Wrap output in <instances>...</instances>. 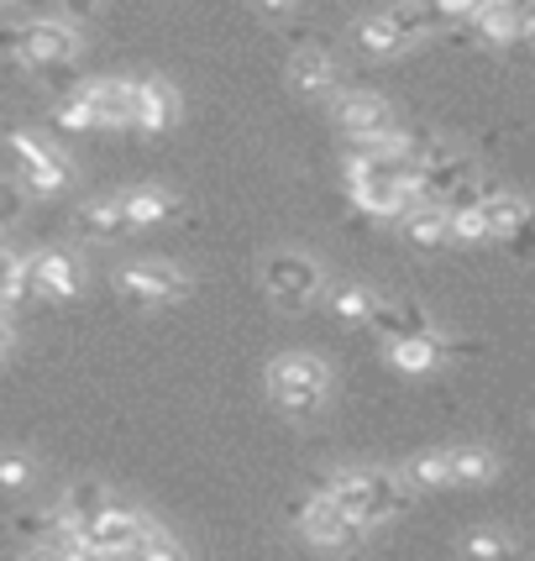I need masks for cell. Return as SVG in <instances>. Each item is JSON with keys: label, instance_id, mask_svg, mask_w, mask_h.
<instances>
[{"label": "cell", "instance_id": "obj_1", "mask_svg": "<svg viewBox=\"0 0 535 561\" xmlns=\"http://www.w3.org/2000/svg\"><path fill=\"white\" fill-rule=\"evenodd\" d=\"M320 493H331L363 530L389 525L399 514H410V504H414L410 499L414 489L405 483V472H384V467H337V472H326Z\"/></svg>", "mask_w": 535, "mask_h": 561}, {"label": "cell", "instance_id": "obj_2", "mask_svg": "<svg viewBox=\"0 0 535 561\" xmlns=\"http://www.w3.org/2000/svg\"><path fill=\"white\" fill-rule=\"evenodd\" d=\"M326 393H331V373H326V363L310 357V352H284V357L268 363V399H273L284 415H299V420L320 415Z\"/></svg>", "mask_w": 535, "mask_h": 561}, {"label": "cell", "instance_id": "obj_3", "mask_svg": "<svg viewBox=\"0 0 535 561\" xmlns=\"http://www.w3.org/2000/svg\"><path fill=\"white\" fill-rule=\"evenodd\" d=\"M263 289H268V299H273L278 310L299 316V310H310V305L320 299L326 273H320V263L310 257V252H299V247H278V252H268L263 257Z\"/></svg>", "mask_w": 535, "mask_h": 561}, {"label": "cell", "instance_id": "obj_4", "mask_svg": "<svg viewBox=\"0 0 535 561\" xmlns=\"http://www.w3.org/2000/svg\"><path fill=\"white\" fill-rule=\"evenodd\" d=\"M79 58V26L69 16H32L22 32V48H16V64L37 73H58Z\"/></svg>", "mask_w": 535, "mask_h": 561}, {"label": "cell", "instance_id": "obj_5", "mask_svg": "<svg viewBox=\"0 0 535 561\" xmlns=\"http://www.w3.org/2000/svg\"><path fill=\"white\" fill-rule=\"evenodd\" d=\"M299 536L310 540V546H326V551H352L367 530L341 510L331 493H310V499L299 504Z\"/></svg>", "mask_w": 535, "mask_h": 561}, {"label": "cell", "instance_id": "obj_6", "mask_svg": "<svg viewBox=\"0 0 535 561\" xmlns=\"http://www.w3.org/2000/svg\"><path fill=\"white\" fill-rule=\"evenodd\" d=\"M116 289H122L132 305H173V299L190 294V273L147 257V263H126V268L116 273Z\"/></svg>", "mask_w": 535, "mask_h": 561}, {"label": "cell", "instance_id": "obj_7", "mask_svg": "<svg viewBox=\"0 0 535 561\" xmlns=\"http://www.w3.org/2000/svg\"><path fill=\"white\" fill-rule=\"evenodd\" d=\"M5 147H11V158H16V169H22V184L32 190V195H58V190L69 184V163H64L43 137H32V131H11Z\"/></svg>", "mask_w": 535, "mask_h": 561}, {"label": "cell", "instance_id": "obj_8", "mask_svg": "<svg viewBox=\"0 0 535 561\" xmlns=\"http://www.w3.org/2000/svg\"><path fill=\"white\" fill-rule=\"evenodd\" d=\"M79 100L90 105L95 126H137V100H143V79H84L79 84Z\"/></svg>", "mask_w": 535, "mask_h": 561}, {"label": "cell", "instance_id": "obj_9", "mask_svg": "<svg viewBox=\"0 0 535 561\" xmlns=\"http://www.w3.org/2000/svg\"><path fill=\"white\" fill-rule=\"evenodd\" d=\"M152 525H158V519H147L143 510L111 504V510H105L95 525H90V540L100 546V557H105V561H132V551H137L147 536H152Z\"/></svg>", "mask_w": 535, "mask_h": 561}, {"label": "cell", "instance_id": "obj_10", "mask_svg": "<svg viewBox=\"0 0 535 561\" xmlns=\"http://www.w3.org/2000/svg\"><path fill=\"white\" fill-rule=\"evenodd\" d=\"M331 116H337V126L346 131V137H352V142H378V137L399 131V126H394L389 100L367 95V90H346V95H337Z\"/></svg>", "mask_w": 535, "mask_h": 561}, {"label": "cell", "instance_id": "obj_11", "mask_svg": "<svg viewBox=\"0 0 535 561\" xmlns=\"http://www.w3.org/2000/svg\"><path fill=\"white\" fill-rule=\"evenodd\" d=\"M384 346L394 342H414V336H436V320L431 310L420 305V299H399V294H378V305H373V320H367Z\"/></svg>", "mask_w": 535, "mask_h": 561}, {"label": "cell", "instance_id": "obj_12", "mask_svg": "<svg viewBox=\"0 0 535 561\" xmlns=\"http://www.w3.org/2000/svg\"><path fill=\"white\" fill-rule=\"evenodd\" d=\"M111 504H116V499H111L105 483L79 478V483H69V489L58 493V504H53V510H58V525H64V530H84V536H90V525H95Z\"/></svg>", "mask_w": 535, "mask_h": 561}, {"label": "cell", "instance_id": "obj_13", "mask_svg": "<svg viewBox=\"0 0 535 561\" xmlns=\"http://www.w3.org/2000/svg\"><path fill=\"white\" fill-rule=\"evenodd\" d=\"M26 294L73 299L79 294V263H73L69 252H37V257H26Z\"/></svg>", "mask_w": 535, "mask_h": 561}, {"label": "cell", "instance_id": "obj_14", "mask_svg": "<svg viewBox=\"0 0 535 561\" xmlns=\"http://www.w3.org/2000/svg\"><path fill=\"white\" fill-rule=\"evenodd\" d=\"M284 79H289L294 95H331V84H337V64H331V53H320L316 43H305V48L289 53Z\"/></svg>", "mask_w": 535, "mask_h": 561}, {"label": "cell", "instance_id": "obj_15", "mask_svg": "<svg viewBox=\"0 0 535 561\" xmlns=\"http://www.w3.org/2000/svg\"><path fill=\"white\" fill-rule=\"evenodd\" d=\"M483 216H488V226H493V237H504V242L535 237V205L525 195H488Z\"/></svg>", "mask_w": 535, "mask_h": 561}, {"label": "cell", "instance_id": "obj_16", "mask_svg": "<svg viewBox=\"0 0 535 561\" xmlns=\"http://www.w3.org/2000/svg\"><path fill=\"white\" fill-rule=\"evenodd\" d=\"M473 37H478V43H499V48L525 43V5H510V0H499V5H478V16H473Z\"/></svg>", "mask_w": 535, "mask_h": 561}, {"label": "cell", "instance_id": "obj_17", "mask_svg": "<svg viewBox=\"0 0 535 561\" xmlns=\"http://www.w3.org/2000/svg\"><path fill=\"white\" fill-rule=\"evenodd\" d=\"M384 352H389V367L405 373V378H425V373H436V367L446 363L441 331L436 336H414V342H394V346H384Z\"/></svg>", "mask_w": 535, "mask_h": 561}, {"label": "cell", "instance_id": "obj_18", "mask_svg": "<svg viewBox=\"0 0 535 561\" xmlns=\"http://www.w3.org/2000/svg\"><path fill=\"white\" fill-rule=\"evenodd\" d=\"M179 122V90L169 79H143V100H137V131H169Z\"/></svg>", "mask_w": 535, "mask_h": 561}, {"label": "cell", "instance_id": "obj_19", "mask_svg": "<svg viewBox=\"0 0 535 561\" xmlns=\"http://www.w3.org/2000/svg\"><path fill=\"white\" fill-rule=\"evenodd\" d=\"M79 231L95 242H116L132 231V220H126L122 199H90V205H79Z\"/></svg>", "mask_w": 535, "mask_h": 561}, {"label": "cell", "instance_id": "obj_20", "mask_svg": "<svg viewBox=\"0 0 535 561\" xmlns=\"http://www.w3.org/2000/svg\"><path fill=\"white\" fill-rule=\"evenodd\" d=\"M352 43L367 53V58H399V53H410V43L394 32V22L378 11V16H363V22L352 26Z\"/></svg>", "mask_w": 535, "mask_h": 561}, {"label": "cell", "instance_id": "obj_21", "mask_svg": "<svg viewBox=\"0 0 535 561\" xmlns=\"http://www.w3.org/2000/svg\"><path fill=\"white\" fill-rule=\"evenodd\" d=\"M405 483H410L414 493L452 489V446H441V451H420V457L405 467Z\"/></svg>", "mask_w": 535, "mask_h": 561}, {"label": "cell", "instance_id": "obj_22", "mask_svg": "<svg viewBox=\"0 0 535 561\" xmlns=\"http://www.w3.org/2000/svg\"><path fill=\"white\" fill-rule=\"evenodd\" d=\"M405 237H410L414 247H425V252H436V247H446L452 242V216L441 210V205H420L405 226H399Z\"/></svg>", "mask_w": 535, "mask_h": 561}, {"label": "cell", "instance_id": "obj_23", "mask_svg": "<svg viewBox=\"0 0 535 561\" xmlns=\"http://www.w3.org/2000/svg\"><path fill=\"white\" fill-rule=\"evenodd\" d=\"M122 210L132 226H158V220H169L173 210H179V199H173L169 190H126Z\"/></svg>", "mask_w": 535, "mask_h": 561}, {"label": "cell", "instance_id": "obj_24", "mask_svg": "<svg viewBox=\"0 0 535 561\" xmlns=\"http://www.w3.org/2000/svg\"><path fill=\"white\" fill-rule=\"evenodd\" d=\"M499 472V457L483 451V446H452V489H467V483H488Z\"/></svg>", "mask_w": 535, "mask_h": 561}, {"label": "cell", "instance_id": "obj_25", "mask_svg": "<svg viewBox=\"0 0 535 561\" xmlns=\"http://www.w3.org/2000/svg\"><path fill=\"white\" fill-rule=\"evenodd\" d=\"M326 305H331V316L346 320V325H367V320H373V305H378V294L363 289V284H337V289L326 294Z\"/></svg>", "mask_w": 535, "mask_h": 561}, {"label": "cell", "instance_id": "obj_26", "mask_svg": "<svg viewBox=\"0 0 535 561\" xmlns=\"http://www.w3.org/2000/svg\"><path fill=\"white\" fill-rule=\"evenodd\" d=\"M467 561H514V540L504 536V530H467L463 546H457Z\"/></svg>", "mask_w": 535, "mask_h": 561}, {"label": "cell", "instance_id": "obj_27", "mask_svg": "<svg viewBox=\"0 0 535 561\" xmlns=\"http://www.w3.org/2000/svg\"><path fill=\"white\" fill-rule=\"evenodd\" d=\"M26 299V257H16L11 247H0V310Z\"/></svg>", "mask_w": 535, "mask_h": 561}, {"label": "cell", "instance_id": "obj_28", "mask_svg": "<svg viewBox=\"0 0 535 561\" xmlns=\"http://www.w3.org/2000/svg\"><path fill=\"white\" fill-rule=\"evenodd\" d=\"M132 561H190V551L179 546V536L173 530H163V525H152V536L132 551Z\"/></svg>", "mask_w": 535, "mask_h": 561}, {"label": "cell", "instance_id": "obj_29", "mask_svg": "<svg viewBox=\"0 0 535 561\" xmlns=\"http://www.w3.org/2000/svg\"><path fill=\"white\" fill-rule=\"evenodd\" d=\"M452 242H463V247L493 242V226H488L483 205H473V210H457V216H452Z\"/></svg>", "mask_w": 535, "mask_h": 561}, {"label": "cell", "instance_id": "obj_30", "mask_svg": "<svg viewBox=\"0 0 535 561\" xmlns=\"http://www.w3.org/2000/svg\"><path fill=\"white\" fill-rule=\"evenodd\" d=\"M32 483V462L22 451H0V489H26Z\"/></svg>", "mask_w": 535, "mask_h": 561}, {"label": "cell", "instance_id": "obj_31", "mask_svg": "<svg viewBox=\"0 0 535 561\" xmlns=\"http://www.w3.org/2000/svg\"><path fill=\"white\" fill-rule=\"evenodd\" d=\"M22 199H26V184H16V179H0V226L22 216Z\"/></svg>", "mask_w": 535, "mask_h": 561}, {"label": "cell", "instance_id": "obj_32", "mask_svg": "<svg viewBox=\"0 0 535 561\" xmlns=\"http://www.w3.org/2000/svg\"><path fill=\"white\" fill-rule=\"evenodd\" d=\"M258 16H263V22H273V26H294L299 22V16H305V11H299V5H258Z\"/></svg>", "mask_w": 535, "mask_h": 561}, {"label": "cell", "instance_id": "obj_33", "mask_svg": "<svg viewBox=\"0 0 535 561\" xmlns=\"http://www.w3.org/2000/svg\"><path fill=\"white\" fill-rule=\"evenodd\" d=\"M16 561H64V557H58L53 546H26V551H22Z\"/></svg>", "mask_w": 535, "mask_h": 561}, {"label": "cell", "instance_id": "obj_34", "mask_svg": "<svg viewBox=\"0 0 535 561\" xmlns=\"http://www.w3.org/2000/svg\"><path fill=\"white\" fill-rule=\"evenodd\" d=\"M11 352V320H5V310H0V357Z\"/></svg>", "mask_w": 535, "mask_h": 561}, {"label": "cell", "instance_id": "obj_35", "mask_svg": "<svg viewBox=\"0 0 535 561\" xmlns=\"http://www.w3.org/2000/svg\"><path fill=\"white\" fill-rule=\"evenodd\" d=\"M525 43L535 48V5H525Z\"/></svg>", "mask_w": 535, "mask_h": 561}]
</instances>
